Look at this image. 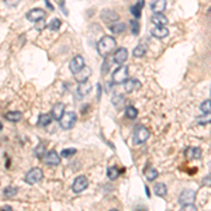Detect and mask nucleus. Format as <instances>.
<instances>
[{"label":"nucleus","mask_w":211,"mask_h":211,"mask_svg":"<svg viewBox=\"0 0 211 211\" xmlns=\"http://www.w3.org/2000/svg\"><path fill=\"white\" fill-rule=\"evenodd\" d=\"M210 14H211V9H210Z\"/></svg>","instance_id":"obj_44"},{"label":"nucleus","mask_w":211,"mask_h":211,"mask_svg":"<svg viewBox=\"0 0 211 211\" xmlns=\"http://www.w3.org/2000/svg\"><path fill=\"white\" fill-rule=\"evenodd\" d=\"M151 9L153 13H163V10L166 9V0H153Z\"/></svg>","instance_id":"obj_19"},{"label":"nucleus","mask_w":211,"mask_h":211,"mask_svg":"<svg viewBox=\"0 0 211 211\" xmlns=\"http://www.w3.org/2000/svg\"><path fill=\"white\" fill-rule=\"evenodd\" d=\"M182 208H183L184 211H196L197 207L193 203H189V204H182Z\"/></svg>","instance_id":"obj_39"},{"label":"nucleus","mask_w":211,"mask_h":211,"mask_svg":"<svg viewBox=\"0 0 211 211\" xmlns=\"http://www.w3.org/2000/svg\"><path fill=\"white\" fill-rule=\"evenodd\" d=\"M210 93H211V92H210Z\"/></svg>","instance_id":"obj_45"},{"label":"nucleus","mask_w":211,"mask_h":211,"mask_svg":"<svg viewBox=\"0 0 211 211\" xmlns=\"http://www.w3.org/2000/svg\"><path fill=\"white\" fill-rule=\"evenodd\" d=\"M116 45H117V41L114 40V37H111V35H104L97 42V51L101 56H107L110 52H113Z\"/></svg>","instance_id":"obj_1"},{"label":"nucleus","mask_w":211,"mask_h":211,"mask_svg":"<svg viewBox=\"0 0 211 211\" xmlns=\"http://www.w3.org/2000/svg\"><path fill=\"white\" fill-rule=\"evenodd\" d=\"M2 128H3V125H2V122H0V131H2Z\"/></svg>","instance_id":"obj_43"},{"label":"nucleus","mask_w":211,"mask_h":211,"mask_svg":"<svg viewBox=\"0 0 211 211\" xmlns=\"http://www.w3.org/2000/svg\"><path fill=\"white\" fill-rule=\"evenodd\" d=\"M186 153L187 158H190V159H200L201 158V149L200 148H189Z\"/></svg>","instance_id":"obj_24"},{"label":"nucleus","mask_w":211,"mask_h":211,"mask_svg":"<svg viewBox=\"0 0 211 211\" xmlns=\"http://www.w3.org/2000/svg\"><path fill=\"white\" fill-rule=\"evenodd\" d=\"M200 110L203 113H211V100H205L200 104Z\"/></svg>","instance_id":"obj_34"},{"label":"nucleus","mask_w":211,"mask_h":211,"mask_svg":"<svg viewBox=\"0 0 211 211\" xmlns=\"http://www.w3.org/2000/svg\"><path fill=\"white\" fill-rule=\"evenodd\" d=\"M3 210L4 211H10V210H13V208L10 207V205H6V207H3Z\"/></svg>","instance_id":"obj_42"},{"label":"nucleus","mask_w":211,"mask_h":211,"mask_svg":"<svg viewBox=\"0 0 211 211\" xmlns=\"http://www.w3.org/2000/svg\"><path fill=\"white\" fill-rule=\"evenodd\" d=\"M118 19H120V15L111 9H106L101 11V20L106 23H116L118 21Z\"/></svg>","instance_id":"obj_12"},{"label":"nucleus","mask_w":211,"mask_h":211,"mask_svg":"<svg viewBox=\"0 0 211 211\" xmlns=\"http://www.w3.org/2000/svg\"><path fill=\"white\" fill-rule=\"evenodd\" d=\"M44 178V172L40 168H33L31 170H28L24 176V182L28 184H37L38 182H41Z\"/></svg>","instance_id":"obj_4"},{"label":"nucleus","mask_w":211,"mask_h":211,"mask_svg":"<svg viewBox=\"0 0 211 211\" xmlns=\"http://www.w3.org/2000/svg\"><path fill=\"white\" fill-rule=\"evenodd\" d=\"M197 122L201 124V125H207V124H210L211 122V113H204V116H201V117L197 118Z\"/></svg>","instance_id":"obj_31"},{"label":"nucleus","mask_w":211,"mask_h":211,"mask_svg":"<svg viewBox=\"0 0 211 211\" xmlns=\"http://www.w3.org/2000/svg\"><path fill=\"white\" fill-rule=\"evenodd\" d=\"M151 21L155 25H166L168 24V19H166L162 13H153L152 17H151Z\"/></svg>","instance_id":"obj_18"},{"label":"nucleus","mask_w":211,"mask_h":211,"mask_svg":"<svg viewBox=\"0 0 211 211\" xmlns=\"http://www.w3.org/2000/svg\"><path fill=\"white\" fill-rule=\"evenodd\" d=\"M125 28H127V25L124 24V23H117L116 21V23H113V24L110 25V31L113 34H121Z\"/></svg>","instance_id":"obj_26"},{"label":"nucleus","mask_w":211,"mask_h":211,"mask_svg":"<svg viewBox=\"0 0 211 211\" xmlns=\"http://www.w3.org/2000/svg\"><path fill=\"white\" fill-rule=\"evenodd\" d=\"M4 118L9 120L10 122H19L23 118V113L21 111H9L4 114Z\"/></svg>","instance_id":"obj_20"},{"label":"nucleus","mask_w":211,"mask_h":211,"mask_svg":"<svg viewBox=\"0 0 211 211\" xmlns=\"http://www.w3.org/2000/svg\"><path fill=\"white\" fill-rule=\"evenodd\" d=\"M127 79H128V66H125V65H120L111 75V82L114 85H121Z\"/></svg>","instance_id":"obj_2"},{"label":"nucleus","mask_w":211,"mask_h":211,"mask_svg":"<svg viewBox=\"0 0 211 211\" xmlns=\"http://www.w3.org/2000/svg\"><path fill=\"white\" fill-rule=\"evenodd\" d=\"M85 66V59H83L82 55H76L72 61H70L69 64V69L72 73H76V72H79L82 68Z\"/></svg>","instance_id":"obj_10"},{"label":"nucleus","mask_w":211,"mask_h":211,"mask_svg":"<svg viewBox=\"0 0 211 211\" xmlns=\"http://www.w3.org/2000/svg\"><path fill=\"white\" fill-rule=\"evenodd\" d=\"M121 172H124V170H120V169H117L116 166H111V168L107 169V176H108V179H110V180H116V179L120 176V173H121Z\"/></svg>","instance_id":"obj_28"},{"label":"nucleus","mask_w":211,"mask_h":211,"mask_svg":"<svg viewBox=\"0 0 211 211\" xmlns=\"http://www.w3.org/2000/svg\"><path fill=\"white\" fill-rule=\"evenodd\" d=\"M90 92H92V85H90L87 80H86V82H80L79 86H77V90H76V96H77L76 99L77 100H82V99L86 97Z\"/></svg>","instance_id":"obj_9"},{"label":"nucleus","mask_w":211,"mask_h":211,"mask_svg":"<svg viewBox=\"0 0 211 211\" xmlns=\"http://www.w3.org/2000/svg\"><path fill=\"white\" fill-rule=\"evenodd\" d=\"M145 178H147V180L153 182L158 178V170H156L155 168H148L147 170H145Z\"/></svg>","instance_id":"obj_29"},{"label":"nucleus","mask_w":211,"mask_h":211,"mask_svg":"<svg viewBox=\"0 0 211 211\" xmlns=\"http://www.w3.org/2000/svg\"><path fill=\"white\" fill-rule=\"evenodd\" d=\"M153 193L159 197H165L166 193H168V187H166V184H163V183H158V184L153 186Z\"/></svg>","instance_id":"obj_22"},{"label":"nucleus","mask_w":211,"mask_h":211,"mask_svg":"<svg viewBox=\"0 0 211 211\" xmlns=\"http://www.w3.org/2000/svg\"><path fill=\"white\" fill-rule=\"evenodd\" d=\"M87 186H89V179L82 174V176H77V178L75 179L73 184H72V190H73L75 193H82Z\"/></svg>","instance_id":"obj_6"},{"label":"nucleus","mask_w":211,"mask_h":211,"mask_svg":"<svg viewBox=\"0 0 211 211\" xmlns=\"http://www.w3.org/2000/svg\"><path fill=\"white\" fill-rule=\"evenodd\" d=\"M25 19L31 23H37L40 20H44L45 19V11L42 9H33L25 14Z\"/></svg>","instance_id":"obj_7"},{"label":"nucleus","mask_w":211,"mask_h":211,"mask_svg":"<svg viewBox=\"0 0 211 211\" xmlns=\"http://www.w3.org/2000/svg\"><path fill=\"white\" fill-rule=\"evenodd\" d=\"M20 2H21V0H4V4H6L7 7H15Z\"/></svg>","instance_id":"obj_40"},{"label":"nucleus","mask_w":211,"mask_h":211,"mask_svg":"<svg viewBox=\"0 0 211 211\" xmlns=\"http://www.w3.org/2000/svg\"><path fill=\"white\" fill-rule=\"evenodd\" d=\"M138 116V111L135 107H132V106H128V107L125 108V117L128 120H135Z\"/></svg>","instance_id":"obj_30"},{"label":"nucleus","mask_w":211,"mask_h":211,"mask_svg":"<svg viewBox=\"0 0 211 211\" xmlns=\"http://www.w3.org/2000/svg\"><path fill=\"white\" fill-rule=\"evenodd\" d=\"M142 6H144V0H139L135 6L131 7V13L135 19H139L141 17V11H142Z\"/></svg>","instance_id":"obj_27"},{"label":"nucleus","mask_w":211,"mask_h":211,"mask_svg":"<svg viewBox=\"0 0 211 211\" xmlns=\"http://www.w3.org/2000/svg\"><path fill=\"white\" fill-rule=\"evenodd\" d=\"M127 58H128V51H127L125 48H120L118 51L114 54L113 61L118 65H124V62L127 61Z\"/></svg>","instance_id":"obj_15"},{"label":"nucleus","mask_w":211,"mask_h":211,"mask_svg":"<svg viewBox=\"0 0 211 211\" xmlns=\"http://www.w3.org/2000/svg\"><path fill=\"white\" fill-rule=\"evenodd\" d=\"M148 52V48L147 45H144V44H139V45H137L134 48V51H132V55L135 56V58H142V56H145V54Z\"/></svg>","instance_id":"obj_21"},{"label":"nucleus","mask_w":211,"mask_h":211,"mask_svg":"<svg viewBox=\"0 0 211 211\" xmlns=\"http://www.w3.org/2000/svg\"><path fill=\"white\" fill-rule=\"evenodd\" d=\"M149 135H151V132L147 127H144V125L137 127V130H135V132H134V144L141 145V144H144V142H147Z\"/></svg>","instance_id":"obj_5"},{"label":"nucleus","mask_w":211,"mask_h":211,"mask_svg":"<svg viewBox=\"0 0 211 211\" xmlns=\"http://www.w3.org/2000/svg\"><path fill=\"white\" fill-rule=\"evenodd\" d=\"M17 193H19V189L15 186H7V187H4V190H3V196L6 197V199H11Z\"/></svg>","instance_id":"obj_25"},{"label":"nucleus","mask_w":211,"mask_h":211,"mask_svg":"<svg viewBox=\"0 0 211 211\" xmlns=\"http://www.w3.org/2000/svg\"><path fill=\"white\" fill-rule=\"evenodd\" d=\"M76 121H77L76 113H73V111H68V113H64V116L61 117L59 124H61V127L64 130H70V128H73L75 127Z\"/></svg>","instance_id":"obj_3"},{"label":"nucleus","mask_w":211,"mask_h":211,"mask_svg":"<svg viewBox=\"0 0 211 211\" xmlns=\"http://www.w3.org/2000/svg\"><path fill=\"white\" fill-rule=\"evenodd\" d=\"M52 116L51 114H41L40 116V118H38V127H48L49 124H51V121H52Z\"/></svg>","instance_id":"obj_23"},{"label":"nucleus","mask_w":211,"mask_h":211,"mask_svg":"<svg viewBox=\"0 0 211 211\" xmlns=\"http://www.w3.org/2000/svg\"><path fill=\"white\" fill-rule=\"evenodd\" d=\"M131 33L134 34V35H138V34H139V21H138L137 19L131 21Z\"/></svg>","instance_id":"obj_36"},{"label":"nucleus","mask_w":211,"mask_h":211,"mask_svg":"<svg viewBox=\"0 0 211 211\" xmlns=\"http://www.w3.org/2000/svg\"><path fill=\"white\" fill-rule=\"evenodd\" d=\"M34 153H35V156H37V158H42L44 156V153H45V144H42V142H41V144H38L37 145V148H35V151H34Z\"/></svg>","instance_id":"obj_32"},{"label":"nucleus","mask_w":211,"mask_h":211,"mask_svg":"<svg viewBox=\"0 0 211 211\" xmlns=\"http://www.w3.org/2000/svg\"><path fill=\"white\" fill-rule=\"evenodd\" d=\"M121 103H124V97H122L121 95H117L116 97L113 99V104L116 106V107H121Z\"/></svg>","instance_id":"obj_37"},{"label":"nucleus","mask_w":211,"mask_h":211,"mask_svg":"<svg viewBox=\"0 0 211 211\" xmlns=\"http://www.w3.org/2000/svg\"><path fill=\"white\" fill-rule=\"evenodd\" d=\"M90 75H92V69H90L89 66H83L82 69L79 70V72H76L75 73V79L77 80V82H86V80H89V77H90Z\"/></svg>","instance_id":"obj_13"},{"label":"nucleus","mask_w":211,"mask_h":211,"mask_svg":"<svg viewBox=\"0 0 211 211\" xmlns=\"http://www.w3.org/2000/svg\"><path fill=\"white\" fill-rule=\"evenodd\" d=\"M44 160H45V163L49 166H58L59 163H61V155H59L56 151H49V152H46V155L44 156Z\"/></svg>","instance_id":"obj_8"},{"label":"nucleus","mask_w":211,"mask_h":211,"mask_svg":"<svg viewBox=\"0 0 211 211\" xmlns=\"http://www.w3.org/2000/svg\"><path fill=\"white\" fill-rule=\"evenodd\" d=\"M151 34H152L155 38H165L169 35V30L166 28V25H155V27L151 30Z\"/></svg>","instance_id":"obj_14"},{"label":"nucleus","mask_w":211,"mask_h":211,"mask_svg":"<svg viewBox=\"0 0 211 211\" xmlns=\"http://www.w3.org/2000/svg\"><path fill=\"white\" fill-rule=\"evenodd\" d=\"M65 113V104L64 103H56L54 107H52V111H51V116L54 120H61V117L64 116Z\"/></svg>","instance_id":"obj_17"},{"label":"nucleus","mask_w":211,"mask_h":211,"mask_svg":"<svg viewBox=\"0 0 211 211\" xmlns=\"http://www.w3.org/2000/svg\"><path fill=\"white\" fill-rule=\"evenodd\" d=\"M194 200H196V191H194V190H190V189L184 190L180 194V197H179V203H180V204L194 203Z\"/></svg>","instance_id":"obj_11"},{"label":"nucleus","mask_w":211,"mask_h":211,"mask_svg":"<svg viewBox=\"0 0 211 211\" xmlns=\"http://www.w3.org/2000/svg\"><path fill=\"white\" fill-rule=\"evenodd\" d=\"M141 87V82L137 79H127L125 82H124V90H125L127 93H132L135 92V90H138Z\"/></svg>","instance_id":"obj_16"},{"label":"nucleus","mask_w":211,"mask_h":211,"mask_svg":"<svg viewBox=\"0 0 211 211\" xmlns=\"http://www.w3.org/2000/svg\"><path fill=\"white\" fill-rule=\"evenodd\" d=\"M77 151L75 148H68V149H64L61 152V158H70V156H73Z\"/></svg>","instance_id":"obj_35"},{"label":"nucleus","mask_w":211,"mask_h":211,"mask_svg":"<svg viewBox=\"0 0 211 211\" xmlns=\"http://www.w3.org/2000/svg\"><path fill=\"white\" fill-rule=\"evenodd\" d=\"M61 25H62L61 20H59V19H54V20H52V21L48 24V28H49L51 31H56V30H59V28H61Z\"/></svg>","instance_id":"obj_33"},{"label":"nucleus","mask_w":211,"mask_h":211,"mask_svg":"<svg viewBox=\"0 0 211 211\" xmlns=\"http://www.w3.org/2000/svg\"><path fill=\"white\" fill-rule=\"evenodd\" d=\"M203 184H210V186H211V176H208V178H205L204 180H203Z\"/></svg>","instance_id":"obj_41"},{"label":"nucleus","mask_w":211,"mask_h":211,"mask_svg":"<svg viewBox=\"0 0 211 211\" xmlns=\"http://www.w3.org/2000/svg\"><path fill=\"white\" fill-rule=\"evenodd\" d=\"M34 24H35V28H37L38 31L45 30V27H46V24H45V19H44V20H40V21H37V23H34Z\"/></svg>","instance_id":"obj_38"}]
</instances>
